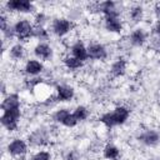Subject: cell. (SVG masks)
Listing matches in <instances>:
<instances>
[{
  "label": "cell",
  "instance_id": "cell-4",
  "mask_svg": "<svg viewBox=\"0 0 160 160\" xmlns=\"http://www.w3.org/2000/svg\"><path fill=\"white\" fill-rule=\"evenodd\" d=\"M6 6L10 11H19V12L32 11V4L28 0H11L6 2Z\"/></svg>",
  "mask_w": 160,
  "mask_h": 160
},
{
  "label": "cell",
  "instance_id": "cell-20",
  "mask_svg": "<svg viewBox=\"0 0 160 160\" xmlns=\"http://www.w3.org/2000/svg\"><path fill=\"white\" fill-rule=\"evenodd\" d=\"M74 115H75V118L78 119V121L85 120V119L88 118V110H86V108H84V106H78V108L75 109V111H74Z\"/></svg>",
  "mask_w": 160,
  "mask_h": 160
},
{
  "label": "cell",
  "instance_id": "cell-10",
  "mask_svg": "<svg viewBox=\"0 0 160 160\" xmlns=\"http://www.w3.org/2000/svg\"><path fill=\"white\" fill-rule=\"evenodd\" d=\"M15 108H20V100L19 96L16 94H11L9 95L1 104V109L5 110H10V109H15Z\"/></svg>",
  "mask_w": 160,
  "mask_h": 160
},
{
  "label": "cell",
  "instance_id": "cell-21",
  "mask_svg": "<svg viewBox=\"0 0 160 160\" xmlns=\"http://www.w3.org/2000/svg\"><path fill=\"white\" fill-rule=\"evenodd\" d=\"M130 18L134 20V21H140L141 18H142V9L141 6H135L131 9L130 11Z\"/></svg>",
  "mask_w": 160,
  "mask_h": 160
},
{
  "label": "cell",
  "instance_id": "cell-1",
  "mask_svg": "<svg viewBox=\"0 0 160 160\" xmlns=\"http://www.w3.org/2000/svg\"><path fill=\"white\" fill-rule=\"evenodd\" d=\"M128 118H129V110L126 108H124V106H119L112 112L104 114L100 120L106 126L111 128V126H115V125H119V124L125 122Z\"/></svg>",
  "mask_w": 160,
  "mask_h": 160
},
{
  "label": "cell",
  "instance_id": "cell-22",
  "mask_svg": "<svg viewBox=\"0 0 160 160\" xmlns=\"http://www.w3.org/2000/svg\"><path fill=\"white\" fill-rule=\"evenodd\" d=\"M69 114H70V112H69L68 110L62 109V110H59V111L54 115V119H55V121H58V122H61V124H62V122H64V120L69 116Z\"/></svg>",
  "mask_w": 160,
  "mask_h": 160
},
{
  "label": "cell",
  "instance_id": "cell-15",
  "mask_svg": "<svg viewBox=\"0 0 160 160\" xmlns=\"http://www.w3.org/2000/svg\"><path fill=\"white\" fill-rule=\"evenodd\" d=\"M144 41H145V32H144L141 29H138V30H135V31L131 34V42H132L134 45L140 46V45L144 44Z\"/></svg>",
  "mask_w": 160,
  "mask_h": 160
},
{
  "label": "cell",
  "instance_id": "cell-25",
  "mask_svg": "<svg viewBox=\"0 0 160 160\" xmlns=\"http://www.w3.org/2000/svg\"><path fill=\"white\" fill-rule=\"evenodd\" d=\"M34 36L40 38V39H45V38H48V34L42 28H38L36 30H34Z\"/></svg>",
  "mask_w": 160,
  "mask_h": 160
},
{
  "label": "cell",
  "instance_id": "cell-26",
  "mask_svg": "<svg viewBox=\"0 0 160 160\" xmlns=\"http://www.w3.org/2000/svg\"><path fill=\"white\" fill-rule=\"evenodd\" d=\"M155 32L160 36V22H158V24H156V26H155Z\"/></svg>",
  "mask_w": 160,
  "mask_h": 160
},
{
  "label": "cell",
  "instance_id": "cell-8",
  "mask_svg": "<svg viewBox=\"0 0 160 160\" xmlns=\"http://www.w3.org/2000/svg\"><path fill=\"white\" fill-rule=\"evenodd\" d=\"M71 52H72V56H74V58L81 60V61L85 60L86 58H89V56H88V49H86V48L84 46V44L80 42V41H78L76 44L72 45Z\"/></svg>",
  "mask_w": 160,
  "mask_h": 160
},
{
  "label": "cell",
  "instance_id": "cell-2",
  "mask_svg": "<svg viewBox=\"0 0 160 160\" xmlns=\"http://www.w3.org/2000/svg\"><path fill=\"white\" fill-rule=\"evenodd\" d=\"M20 119V108L5 110L1 116V124L9 131H14L18 128V121Z\"/></svg>",
  "mask_w": 160,
  "mask_h": 160
},
{
  "label": "cell",
  "instance_id": "cell-16",
  "mask_svg": "<svg viewBox=\"0 0 160 160\" xmlns=\"http://www.w3.org/2000/svg\"><path fill=\"white\" fill-rule=\"evenodd\" d=\"M125 69H126V62L121 59V60H118V61L112 65L111 72H112L114 76H120V75H122V74L125 72Z\"/></svg>",
  "mask_w": 160,
  "mask_h": 160
},
{
  "label": "cell",
  "instance_id": "cell-3",
  "mask_svg": "<svg viewBox=\"0 0 160 160\" xmlns=\"http://www.w3.org/2000/svg\"><path fill=\"white\" fill-rule=\"evenodd\" d=\"M14 32L20 40H26L34 35V29H32V25L30 24V21L20 20L14 25Z\"/></svg>",
  "mask_w": 160,
  "mask_h": 160
},
{
  "label": "cell",
  "instance_id": "cell-14",
  "mask_svg": "<svg viewBox=\"0 0 160 160\" xmlns=\"http://www.w3.org/2000/svg\"><path fill=\"white\" fill-rule=\"evenodd\" d=\"M140 139H141V141L145 142L146 145H154V144L158 142L159 135H158V132H155V131H146L145 134H142V135L140 136Z\"/></svg>",
  "mask_w": 160,
  "mask_h": 160
},
{
  "label": "cell",
  "instance_id": "cell-9",
  "mask_svg": "<svg viewBox=\"0 0 160 160\" xmlns=\"http://www.w3.org/2000/svg\"><path fill=\"white\" fill-rule=\"evenodd\" d=\"M34 52H35V55H36L38 58H40V59H49V58L51 56V54H52L51 48H50L48 44H44V42L38 44V45L35 46V49H34Z\"/></svg>",
  "mask_w": 160,
  "mask_h": 160
},
{
  "label": "cell",
  "instance_id": "cell-19",
  "mask_svg": "<svg viewBox=\"0 0 160 160\" xmlns=\"http://www.w3.org/2000/svg\"><path fill=\"white\" fill-rule=\"evenodd\" d=\"M22 55H24V48H22V45L16 44V45H14L10 49V56L12 59H21Z\"/></svg>",
  "mask_w": 160,
  "mask_h": 160
},
{
  "label": "cell",
  "instance_id": "cell-17",
  "mask_svg": "<svg viewBox=\"0 0 160 160\" xmlns=\"http://www.w3.org/2000/svg\"><path fill=\"white\" fill-rule=\"evenodd\" d=\"M64 62H65L66 68H69V69H71V70L79 69V68L82 65V61L79 60V59H76V58H74V56H68V58H65Z\"/></svg>",
  "mask_w": 160,
  "mask_h": 160
},
{
  "label": "cell",
  "instance_id": "cell-11",
  "mask_svg": "<svg viewBox=\"0 0 160 160\" xmlns=\"http://www.w3.org/2000/svg\"><path fill=\"white\" fill-rule=\"evenodd\" d=\"M58 91V99L60 101H66V100H70L74 95V90L70 88V86H65V85H61V86H58L56 89Z\"/></svg>",
  "mask_w": 160,
  "mask_h": 160
},
{
  "label": "cell",
  "instance_id": "cell-5",
  "mask_svg": "<svg viewBox=\"0 0 160 160\" xmlns=\"http://www.w3.org/2000/svg\"><path fill=\"white\" fill-rule=\"evenodd\" d=\"M52 30L56 35L62 36L71 30V22L66 19H56L52 24Z\"/></svg>",
  "mask_w": 160,
  "mask_h": 160
},
{
  "label": "cell",
  "instance_id": "cell-24",
  "mask_svg": "<svg viewBox=\"0 0 160 160\" xmlns=\"http://www.w3.org/2000/svg\"><path fill=\"white\" fill-rule=\"evenodd\" d=\"M31 160H50V154L46 151H39L38 154L34 155Z\"/></svg>",
  "mask_w": 160,
  "mask_h": 160
},
{
  "label": "cell",
  "instance_id": "cell-18",
  "mask_svg": "<svg viewBox=\"0 0 160 160\" xmlns=\"http://www.w3.org/2000/svg\"><path fill=\"white\" fill-rule=\"evenodd\" d=\"M104 156L106 159H110V160L116 159L119 156V149L116 146H114V145H108L104 149Z\"/></svg>",
  "mask_w": 160,
  "mask_h": 160
},
{
  "label": "cell",
  "instance_id": "cell-23",
  "mask_svg": "<svg viewBox=\"0 0 160 160\" xmlns=\"http://www.w3.org/2000/svg\"><path fill=\"white\" fill-rule=\"evenodd\" d=\"M62 124H64L65 126H68V128H72V126H75V125L78 124V119L75 118L74 114H69V116L64 120Z\"/></svg>",
  "mask_w": 160,
  "mask_h": 160
},
{
  "label": "cell",
  "instance_id": "cell-27",
  "mask_svg": "<svg viewBox=\"0 0 160 160\" xmlns=\"http://www.w3.org/2000/svg\"><path fill=\"white\" fill-rule=\"evenodd\" d=\"M158 16H159V18H160V6H159V8H158Z\"/></svg>",
  "mask_w": 160,
  "mask_h": 160
},
{
  "label": "cell",
  "instance_id": "cell-12",
  "mask_svg": "<svg viewBox=\"0 0 160 160\" xmlns=\"http://www.w3.org/2000/svg\"><path fill=\"white\" fill-rule=\"evenodd\" d=\"M105 28L111 32H120L122 26H121V22L119 20V18H106Z\"/></svg>",
  "mask_w": 160,
  "mask_h": 160
},
{
  "label": "cell",
  "instance_id": "cell-13",
  "mask_svg": "<svg viewBox=\"0 0 160 160\" xmlns=\"http://www.w3.org/2000/svg\"><path fill=\"white\" fill-rule=\"evenodd\" d=\"M25 70H26V72L30 74V75H36V74L41 72V70H42V64H41L40 61H38V60H29V61L26 62V65H25Z\"/></svg>",
  "mask_w": 160,
  "mask_h": 160
},
{
  "label": "cell",
  "instance_id": "cell-7",
  "mask_svg": "<svg viewBox=\"0 0 160 160\" xmlns=\"http://www.w3.org/2000/svg\"><path fill=\"white\" fill-rule=\"evenodd\" d=\"M8 151L11 155H22L26 152V144L24 140L15 139L8 145Z\"/></svg>",
  "mask_w": 160,
  "mask_h": 160
},
{
  "label": "cell",
  "instance_id": "cell-6",
  "mask_svg": "<svg viewBox=\"0 0 160 160\" xmlns=\"http://www.w3.org/2000/svg\"><path fill=\"white\" fill-rule=\"evenodd\" d=\"M88 56L96 60H102L106 58V50L100 44H91L88 48Z\"/></svg>",
  "mask_w": 160,
  "mask_h": 160
}]
</instances>
